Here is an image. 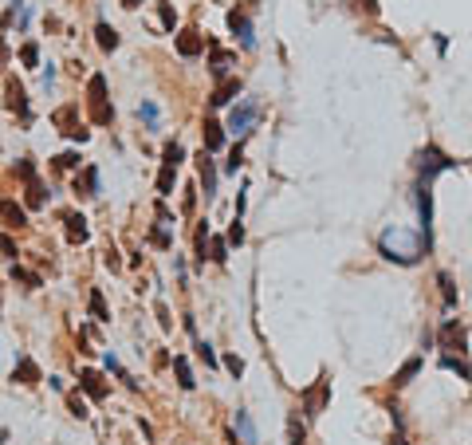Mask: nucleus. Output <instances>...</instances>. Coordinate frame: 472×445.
<instances>
[{
  "label": "nucleus",
  "instance_id": "f8f14e48",
  "mask_svg": "<svg viewBox=\"0 0 472 445\" xmlns=\"http://www.w3.org/2000/svg\"><path fill=\"white\" fill-rule=\"evenodd\" d=\"M12 383H24V386L40 383V367L28 359V355H20V362H16V371H12Z\"/></svg>",
  "mask_w": 472,
  "mask_h": 445
},
{
  "label": "nucleus",
  "instance_id": "473e14b6",
  "mask_svg": "<svg viewBox=\"0 0 472 445\" xmlns=\"http://www.w3.org/2000/svg\"><path fill=\"white\" fill-rule=\"evenodd\" d=\"M20 60H24V67H36V63H40V48H36V44H24V48H20Z\"/></svg>",
  "mask_w": 472,
  "mask_h": 445
},
{
  "label": "nucleus",
  "instance_id": "c756f323",
  "mask_svg": "<svg viewBox=\"0 0 472 445\" xmlns=\"http://www.w3.org/2000/svg\"><path fill=\"white\" fill-rule=\"evenodd\" d=\"M0 260H16V241L8 233H0Z\"/></svg>",
  "mask_w": 472,
  "mask_h": 445
},
{
  "label": "nucleus",
  "instance_id": "ea45409f",
  "mask_svg": "<svg viewBox=\"0 0 472 445\" xmlns=\"http://www.w3.org/2000/svg\"><path fill=\"white\" fill-rule=\"evenodd\" d=\"M225 367H229L232 374H241V371H244V362L236 359V355H225Z\"/></svg>",
  "mask_w": 472,
  "mask_h": 445
},
{
  "label": "nucleus",
  "instance_id": "5701e85b",
  "mask_svg": "<svg viewBox=\"0 0 472 445\" xmlns=\"http://www.w3.org/2000/svg\"><path fill=\"white\" fill-rule=\"evenodd\" d=\"M28 209H40V205L48 201V193H44V185H40V181H28Z\"/></svg>",
  "mask_w": 472,
  "mask_h": 445
},
{
  "label": "nucleus",
  "instance_id": "f257e3e1",
  "mask_svg": "<svg viewBox=\"0 0 472 445\" xmlns=\"http://www.w3.org/2000/svg\"><path fill=\"white\" fill-rule=\"evenodd\" d=\"M378 249H382V256H386V260L413 265V260L421 256V237H413V233H405V229H390V233H382Z\"/></svg>",
  "mask_w": 472,
  "mask_h": 445
},
{
  "label": "nucleus",
  "instance_id": "39448f33",
  "mask_svg": "<svg viewBox=\"0 0 472 445\" xmlns=\"http://www.w3.org/2000/svg\"><path fill=\"white\" fill-rule=\"evenodd\" d=\"M229 28H232V36L241 40V48H256V28H252V20H248V8H232Z\"/></svg>",
  "mask_w": 472,
  "mask_h": 445
},
{
  "label": "nucleus",
  "instance_id": "412c9836",
  "mask_svg": "<svg viewBox=\"0 0 472 445\" xmlns=\"http://www.w3.org/2000/svg\"><path fill=\"white\" fill-rule=\"evenodd\" d=\"M173 371H177V386H182V390H193V371H189V362L182 359V355H177V359H173Z\"/></svg>",
  "mask_w": 472,
  "mask_h": 445
},
{
  "label": "nucleus",
  "instance_id": "bb28decb",
  "mask_svg": "<svg viewBox=\"0 0 472 445\" xmlns=\"http://www.w3.org/2000/svg\"><path fill=\"white\" fill-rule=\"evenodd\" d=\"M303 437H307L303 421H299V418H288V442H291V445H303Z\"/></svg>",
  "mask_w": 472,
  "mask_h": 445
},
{
  "label": "nucleus",
  "instance_id": "2eb2a0df",
  "mask_svg": "<svg viewBox=\"0 0 472 445\" xmlns=\"http://www.w3.org/2000/svg\"><path fill=\"white\" fill-rule=\"evenodd\" d=\"M201 138H205V154H217L220 146H225V131H220V122L205 119V131H201Z\"/></svg>",
  "mask_w": 472,
  "mask_h": 445
},
{
  "label": "nucleus",
  "instance_id": "4c0bfd02",
  "mask_svg": "<svg viewBox=\"0 0 472 445\" xmlns=\"http://www.w3.org/2000/svg\"><path fill=\"white\" fill-rule=\"evenodd\" d=\"M55 166H60V169H75V166H79V158H75V154H60V158H55Z\"/></svg>",
  "mask_w": 472,
  "mask_h": 445
},
{
  "label": "nucleus",
  "instance_id": "a211bd4d",
  "mask_svg": "<svg viewBox=\"0 0 472 445\" xmlns=\"http://www.w3.org/2000/svg\"><path fill=\"white\" fill-rule=\"evenodd\" d=\"M8 107H12L16 115H20V119H28V99H24V87L16 83V79L8 83Z\"/></svg>",
  "mask_w": 472,
  "mask_h": 445
},
{
  "label": "nucleus",
  "instance_id": "4468645a",
  "mask_svg": "<svg viewBox=\"0 0 472 445\" xmlns=\"http://www.w3.org/2000/svg\"><path fill=\"white\" fill-rule=\"evenodd\" d=\"M63 225H67V241H71V244H83L87 237H91V229H87V221L79 213H67V217H63Z\"/></svg>",
  "mask_w": 472,
  "mask_h": 445
},
{
  "label": "nucleus",
  "instance_id": "cd10ccee",
  "mask_svg": "<svg viewBox=\"0 0 472 445\" xmlns=\"http://www.w3.org/2000/svg\"><path fill=\"white\" fill-rule=\"evenodd\" d=\"M91 315H95V319H110L107 315V300H103V292H91Z\"/></svg>",
  "mask_w": 472,
  "mask_h": 445
},
{
  "label": "nucleus",
  "instance_id": "f3484780",
  "mask_svg": "<svg viewBox=\"0 0 472 445\" xmlns=\"http://www.w3.org/2000/svg\"><path fill=\"white\" fill-rule=\"evenodd\" d=\"M236 95H241V79H225V83L217 87V95L209 99V103H213V107H225V103H232Z\"/></svg>",
  "mask_w": 472,
  "mask_h": 445
},
{
  "label": "nucleus",
  "instance_id": "2f4dec72",
  "mask_svg": "<svg viewBox=\"0 0 472 445\" xmlns=\"http://www.w3.org/2000/svg\"><path fill=\"white\" fill-rule=\"evenodd\" d=\"M441 367H445V371H457L460 378H469V367H464L460 359H453V355H441Z\"/></svg>",
  "mask_w": 472,
  "mask_h": 445
},
{
  "label": "nucleus",
  "instance_id": "20e7f679",
  "mask_svg": "<svg viewBox=\"0 0 472 445\" xmlns=\"http://www.w3.org/2000/svg\"><path fill=\"white\" fill-rule=\"evenodd\" d=\"M260 115H264V107L256 103V99H244V103H236L229 115V131L236 134V138H244V134L252 131L256 122H260Z\"/></svg>",
  "mask_w": 472,
  "mask_h": 445
},
{
  "label": "nucleus",
  "instance_id": "79ce46f5",
  "mask_svg": "<svg viewBox=\"0 0 472 445\" xmlns=\"http://www.w3.org/2000/svg\"><path fill=\"white\" fill-rule=\"evenodd\" d=\"M4 63H8V44L0 40V72H4Z\"/></svg>",
  "mask_w": 472,
  "mask_h": 445
},
{
  "label": "nucleus",
  "instance_id": "c85d7f7f",
  "mask_svg": "<svg viewBox=\"0 0 472 445\" xmlns=\"http://www.w3.org/2000/svg\"><path fill=\"white\" fill-rule=\"evenodd\" d=\"M437 284L445 288V308H453V303H457V288H453V276H448V272H441V276H437Z\"/></svg>",
  "mask_w": 472,
  "mask_h": 445
},
{
  "label": "nucleus",
  "instance_id": "ddd939ff",
  "mask_svg": "<svg viewBox=\"0 0 472 445\" xmlns=\"http://www.w3.org/2000/svg\"><path fill=\"white\" fill-rule=\"evenodd\" d=\"M197 174H201V185H205V201L217 193V169H213V162H209V154L197 158Z\"/></svg>",
  "mask_w": 472,
  "mask_h": 445
},
{
  "label": "nucleus",
  "instance_id": "0eeeda50",
  "mask_svg": "<svg viewBox=\"0 0 472 445\" xmlns=\"http://www.w3.org/2000/svg\"><path fill=\"white\" fill-rule=\"evenodd\" d=\"M55 126H63V134L71 138V142H87V131L75 122V107H63L55 110Z\"/></svg>",
  "mask_w": 472,
  "mask_h": 445
},
{
  "label": "nucleus",
  "instance_id": "e433bc0d",
  "mask_svg": "<svg viewBox=\"0 0 472 445\" xmlns=\"http://www.w3.org/2000/svg\"><path fill=\"white\" fill-rule=\"evenodd\" d=\"M347 4H351V8H362V12H370V16L378 12V0H347Z\"/></svg>",
  "mask_w": 472,
  "mask_h": 445
},
{
  "label": "nucleus",
  "instance_id": "a878e982",
  "mask_svg": "<svg viewBox=\"0 0 472 445\" xmlns=\"http://www.w3.org/2000/svg\"><path fill=\"white\" fill-rule=\"evenodd\" d=\"M417 371H421V359H410V362H405V367H401V371H398V378H394V386H405V383H410V378H413V374H417Z\"/></svg>",
  "mask_w": 472,
  "mask_h": 445
},
{
  "label": "nucleus",
  "instance_id": "c9c22d12",
  "mask_svg": "<svg viewBox=\"0 0 472 445\" xmlns=\"http://www.w3.org/2000/svg\"><path fill=\"white\" fill-rule=\"evenodd\" d=\"M229 241H232V244H244V225H241V217L232 221V229H229Z\"/></svg>",
  "mask_w": 472,
  "mask_h": 445
},
{
  "label": "nucleus",
  "instance_id": "f704fd0d",
  "mask_svg": "<svg viewBox=\"0 0 472 445\" xmlns=\"http://www.w3.org/2000/svg\"><path fill=\"white\" fill-rule=\"evenodd\" d=\"M138 115H142L150 126H157V107H154V103H142V107H138Z\"/></svg>",
  "mask_w": 472,
  "mask_h": 445
},
{
  "label": "nucleus",
  "instance_id": "37998d69",
  "mask_svg": "<svg viewBox=\"0 0 472 445\" xmlns=\"http://www.w3.org/2000/svg\"><path fill=\"white\" fill-rule=\"evenodd\" d=\"M122 4H126V8H138V4H142V0H122Z\"/></svg>",
  "mask_w": 472,
  "mask_h": 445
},
{
  "label": "nucleus",
  "instance_id": "aec40b11",
  "mask_svg": "<svg viewBox=\"0 0 472 445\" xmlns=\"http://www.w3.org/2000/svg\"><path fill=\"white\" fill-rule=\"evenodd\" d=\"M95 36H98V48H103V51H114V48H119V32H114L110 24H98Z\"/></svg>",
  "mask_w": 472,
  "mask_h": 445
},
{
  "label": "nucleus",
  "instance_id": "4be33fe9",
  "mask_svg": "<svg viewBox=\"0 0 472 445\" xmlns=\"http://www.w3.org/2000/svg\"><path fill=\"white\" fill-rule=\"evenodd\" d=\"M236 430H241L244 445H256V426H252V418H248L244 410H236Z\"/></svg>",
  "mask_w": 472,
  "mask_h": 445
},
{
  "label": "nucleus",
  "instance_id": "9b49d317",
  "mask_svg": "<svg viewBox=\"0 0 472 445\" xmlns=\"http://www.w3.org/2000/svg\"><path fill=\"white\" fill-rule=\"evenodd\" d=\"M0 221H4L8 229H24V225H28V213H24L16 201H0Z\"/></svg>",
  "mask_w": 472,
  "mask_h": 445
},
{
  "label": "nucleus",
  "instance_id": "6e6552de",
  "mask_svg": "<svg viewBox=\"0 0 472 445\" xmlns=\"http://www.w3.org/2000/svg\"><path fill=\"white\" fill-rule=\"evenodd\" d=\"M201 51H205V40H201V32L185 28L182 36H177V56H185V60H197Z\"/></svg>",
  "mask_w": 472,
  "mask_h": 445
},
{
  "label": "nucleus",
  "instance_id": "72a5a7b5",
  "mask_svg": "<svg viewBox=\"0 0 472 445\" xmlns=\"http://www.w3.org/2000/svg\"><path fill=\"white\" fill-rule=\"evenodd\" d=\"M197 355H201V359H205V367H217V351L209 347L205 339H197Z\"/></svg>",
  "mask_w": 472,
  "mask_h": 445
},
{
  "label": "nucleus",
  "instance_id": "6ab92c4d",
  "mask_svg": "<svg viewBox=\"0 0 472 445\" xmlns=\"http://www.w3.org/2000/svg\"><path fill=\"white\" fill-rule=\"evenodd\" d=\"M327 398H331V383H319V390H311V394H307V418H315V414H319V406H323Z\"/></svg>",
  "mask_w": 472,
  "mask_h": 445
},
{
  "label": "nucleus",
  "instance_id": "dca6fc26",
  "mask_svg": "<svg viewBox=\"0 0 472 445\" xmlns=\"http://www.w3.org/2000/svg\"><path fill=\"white\" fill-rule=\"evenodd\" d=\"M232 63H236V56H232V51H220L217 44H213V60H209V67H213V75H217V79H225V75H229Z\"/></svg>",
  "mask_w": 472,
  "mask_h": 445
},
{
  "label": "nucleus",
  "instance_id": "7ed1b4c3",
  "mask_svg": "<svg viewBox=\"0 0 472 445\" xmlns=\"http://www.w3.org/2000/svg\"><path fill=\"white\" fill-rule=\"evenodd\" d=\"M182 158H185L182 142H166V150H161V174H157V193H161V197H170L173 178H177V166H182Z\"/></svg>",
  "mask_w": 472,
  "mask_h": 445
},
{
  "label": "nucleus",
  "instance_id": "393cba45",
  "mask_svg": "<svg viewBox=\"0 0 472 445\" xmlns=\"http://www.w3.org/2000/svg\"><path fill=\"white\" fill-rule=\"evenodd\" d=\"M12 280H20V284H28V288H40V284H44L36 272H28V268H20V265H12Z\"/></svg>",
  "mask_w": 472,
  "mask_h": 445
},
{
  "label": "nucleus",
  "instance_id": "7c9ffc66",
  "mask_svg": "<svg viewBox=\"0 0 472 445\" xmlns=\"http://www.w3.org/2000/svg\"><path fill=\"white\" fill-rule=\"evenodd\" d=\"M16 178H20V181H36V166H32L28 158H20V162H16Z\"/></svg>",
  "mask_w": 472,
  "mask_h": 445
},
{
  "label": "nucleus",
  "instance_id": "58836bf2",
  "mask_svg": "<svg viewBox=\"0 0 472 445\" xmlns=\"http://www.w3.org/2000/svg\"><path fill=\"white\" fill-rule=\"evenodd\" d=\"M157 16H161V24H166V28H173V20H177L170 4H161V8H157Z\"/></svg>",
  "mask_w": 472,
  "mask_h": 445
},
{
  "label": "nucleus",
  "instance_id": "423d86ee",
  "mask_svg": "<svg viewBox=\"0 0 472 445\" xmlns=\"http://www.w3.org/2000/svg\"><path fill=\"white\" fill-rule=\"evenodd\" d=\"M417 169H421V181H433L441 169H453V162H448L441 150H433V146H425L421 150V162H417Z\"/></svg>",
  "mask_w": 472,
  "mask_h": 445
},
{
  "label": "nucleus",
  "instance_id": "9d476101",
  "mask_svg": "<svg viewBox=\"0 0 472 445\" xmlns=\"http://www.w3.org/2000/svg\"><path fill=\"white\" fill-rule=\"evenodd\" d=\"M437 339H441V351H457V355L464 351V331H460V327L453 324V319H448V324L441 327V335H437Z\"/></svg>",
  "mask_w": 472,
  "mask_h": 445
},
{
  "label": "nucleus",
  "instance_id": "f03ea898",
  "mask_svg": "<svg viewBox=\"0 0 472 445\" xmlns=\"http://www.w3.org/2000/svg\"><path fill=\"white\" fill-rule=\"evenodd\" d=\"M87 107H91V122L95 126H107L114 119V107L107 103V79L103 75H91V83H87Z\"/></svg>",
  "mask_w": 472,
  "mask_h": 445
},
{
  "label": "nucleus",
  "instance_id": "b1692460",
  "mask_svg": "<svg viewBox=\"0 0 472 445\" xmlns=\"http://www.w3.org/2000/svg\"><path fill=\"white\" fill-rule=\"evenodd\" d=\"M209 260H217V265L229 260V244L220 241V237H209Z\"/></svg>",
  "mask_w": 472,
  "mask_h": 445
},
{
  "label": "nucleus",
  "instance_id": "a19ab883",
  "mask_svg": "<svg viewBox=\"0 0 472 445\" xmlns=\"http://www.w3.org/2000/svg\"><path fill=\"white\" fill-rule=\"evenodd\" d=\"M71 410H75V418H87V406H83V398L71 394Z\"/></svg>",
  "mask_w": 472,
  "mask_h": 445
},
{
  "label": "nucleus",
  "instance_id": "1a4fd4ad",
  "mask_svg": "<svg viewBox=\"0 0 472 445\" xmlns=\"http://www.w3.org/2000/svg\"><path fill=\"white\" fill-rule=\"evenodd\" d=\"M79 386H83L95 402H103V398H107V383H103V374H98V371H79Z\"/></svg>",
  "mask_w": 472,
  "mask_h": 445
}]
</instances>
